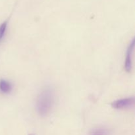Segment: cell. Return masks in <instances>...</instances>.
Listing matches in <instances>:
<instances>
[{
	"instance_id": "obj_1",
	"label": "cell",
	"mask_w": 135,
	"mask_h": 135,
	"mask_svg": "<svg viewBox=\"0 0 135 135\" xmlns=\"http://www.w3.org/2000/svg\"><path fill=\"white\" fill-rule=\"evenodd\" d=\"M54 103V94L49 88L44 89L37 98L36 108L41 116H46L51 112Z\"/></svg>"
},
{
	"instance_id": "obj_2",
	"label": "cell",
	"mask_w": 135,
	"mask_h": 135,
	"mask_svg": "<svg viewBox=\"0 0 135 135\" xmlns=\"http://www.w3.org/2000/svg\"><path fill=\"white\" fill-rule=\"evenodd\" d=\"M134 103V98H127L121 99L116 100L112 103V107L114 109H121L129 108L133 105Z\"/></svg>"
},
{
	"instance_id": "obj_3",
	"label": "cell",
	"mask_w": 135,
	"mask_h": 135,
	"mask_svg": "<svg viewBox=\"0 0 135 135\" xmlns=\"http://www.w3.org/2000/svg\"><path fill=\"white\" fill-rule=\"evenodd\" d=\"M134 48V40L132 41L131 44L128 48L127 53L126 60H125V68L127 72H130L133 67V52Z\"/></svg>"
},
{
	"instance_id": "obj_4",
	"label": "cell",
	"mask_w": 135,
	"mask_h": 135,
	"mask_svg": "<svg viewBox=\"0 0 135 135\" xmlns=\"http://www.w3.org/2000/svg\"><path fill=\"white\" fill-rule=\"evenodd\" d=\"M12 90V86L10 83L5 80H0V90L3 93L7 94L11 92Z\"/></svg>"
},
{
	"instance_id": "obj_5",
	"label": "cell",
	"mask_w": 135,
	"mask_h": 135,
	"mask_svg": "<svg viewBox=\"0 0 135 135\" xmlns=\"http://www.w3.org/2000/svg\"><path fill=\"white\" fill-rule=\"evenodd\" d=\"M7 22L8 21H6L5 22H3L1 25H0V42L3 40L4 36H5V32H6L7 26Z\"/></svg>"
},
{
	"instance_id": "obj_6",
	"label": "cell",
	"mask_w": 135,
	"mask_h": 135,
	"mask_svg": "<svg viewBox=\"0 0 135 135\" xmlns=\"http://www.w3.org/2000/svg\"><path fill=\"white\" fill-rule=\"evenodd\" d=\"M108 131L104 129H98L94 131L91 135H107Z\"/></svg>"
},
{
	"instance_id": "obj_7",
	"label": "cell",
	"mask_w": 135,
	"mask_h": 135,
	"mask_svg": "<svg viewBox=\"0 0 135 135\" xmlns=\"http://www.w3.org/2000/svg\"><path fill=\"white\" fill-rule=\"evenodd\" d=\"M28 135H34V134H28Z\"/></svg>"
}]
</instances>
